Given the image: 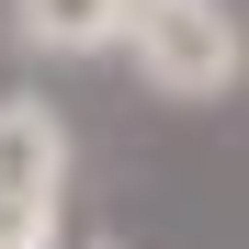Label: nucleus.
<instances>
[{"mask_svg": "<svg viewBox=\"0 0 249 249\" xmlns=\"http://www.w3.org/2000/svg\"><path fill=\"white\" fill-rule=\"evenodd\" d=\"M124 46H136V68L170 102H227L238 68H249L227 0H124Z\"/></svg>", "mask_w": 249, "mask_h": 249, "instance_id": "1", "label": "nucleus"}, {"mask_svg": "<svg viewBox=\"0 0 249 249\" xmlns=\"http://www.w3.org/2000/svg\"><path fill=\"white\" fill-rule=\"evenodd\" d=\"M68 204V124L46 102H0V249H57Z\"/></svg>", "mask_w": 249, "mask_h": 249, "instance_id": "2", "label": "nucleus"}, {"mask_svg": "<svg viewBox=\"0 0 249 249\" xmlns=\"http://www.w3.org/2000/svg\"><path fill=\"white\" fill-rule=\"evenodd\" d=\"M12 34L34 57H113L124 46V0H12Z\"/></svg>", "mask_w": 249, "mask_h": 249, "instance_id": "3", "label": "nucleus"}]
</instances>
